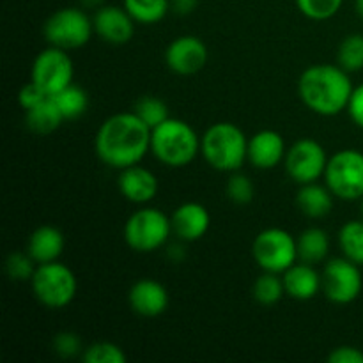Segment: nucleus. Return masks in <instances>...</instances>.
<instances>
[{"label":"nucleus","instance_id":"39448f33","mask_svg":"<svg viewBox=\"0 0 363 363\" xmlns=\"http://www.w3.org/2000/svg\"><path fill=\"white\" fill-rule=\"evenodd\" d=\"M30 286L35 300L43 307L52 308V311H60L73 303L78 293L77 275L69 266L62 264L60 261L38 264Z\"/></svg>","mask_w":363,"mask_h":363},{"label":"nucleus","instance_id":"b1692460","mask_svg":"<svg viewBox=\"0 0 363 363\" xmlns=\"http://www.w3.org/2000/svg\"><path fill=\"white\" fill-rule=\"evenodd\" d=\"M123 6L140 25L160 23L172 9L170 0H123Z\"/></svg>","mask_w":363,"mask_h":363},{"label":"nucleus","instance_id":"79ce46f5","mask_svg":"<svg viewBox=\"0 0 363 363\" xmlns=\"http://www.w3.org/2000/svg\"><path fill=\"white\" fill-rule=\"evenodd\" d=\"M362 216H363V197H362Z\"/></svg>","mask_w":363,"mask_h":363},{"label":"nucleus","instance_id":"6ab92c4d","mask_svg":"<svg viewBox=\"0 0 363 363\" xmlns=\"http://www.w3.org/2000/svg\"><path fill=\"white\" fill-rule=\"evenodd\" d=\"M286 294L293 300L307 301L318 296L323 291V277L308 262H294L289 269L282 273Z\"/></svg>","mask_w":363,"mask_h":363},{"label":"nucleus","instance_id":"aec40b11","mask_svg":"<svg viewBox=\"0 0 363 363\" xmlns=\"http://www.w3.org/2000/svg\"><path fill=\"white\" fill-rule=\"evenodd\" d=\"M64 247H66V240L57 227L41 225L28 238L27 252L34 259L35 264H45V262L59 261Z\"/></svg>","mask_w":363,"mask_h":363},{"label":"nucleus","instance_id":"f8f14e48","mask_svg":"<svg viewBox=\"0 0 363 363\" xmlns=\"http://www.w3.org/2000/svg\"><path fill=\"white\" fill-rule=\"evenodd\" d=\"M328 158L330 156L326 155V149L318 140L301 138L287 149L284 165H286L287 176L294 183L307 184L315 183L321 177H325Z\"/></svg>","mask_w":363,"mask_h":363},{"label":"nucleus","instance_id":"20e7f679","mask_svg":"<svg viewBox=\"0 0 363 363\" xmlns=\"http://www.w3.org/2000/svg\"><path fill=\"white\" fill-rule=\"evenodd\" d=\"M151 152L163 165L183 169L201 152V137L186 121L169 117L151 131Z\"/></svg>","mask_w":363,"mask_h":363},{"label":"nucleus","instance_id":"7c9ffc66","mask_svg":"<svg viewBox=\"0 0 363 363\" xmlns=\"http://www.w3.org/2000/svg\"><path fill=\"white\" fill-rule=\"evenodd\" d=\"M225 194L234 204L245 206L254 201L255 186L247 174H241L240 170H236V172H230V177L227 179Z\"/></svg>","mask_w":363,"mask_h":363},{"label":"nucleus","instance_id":"f3484780","mask_svg":"<svg viewBox=\"0 0 363 363\" xmlns=\"http://www.w3.org/2000/svg\"><path fill=\"white\" fill-rule=\"evenodd\" d=\"M119 179H117V186H119L121 195L131 204H147L152 199L158 195L160 183L158 177L151 172L149 169L142 167L140 163L128 169L119 170Z\"/></svg>","mask_w":363,"mask_h":363},{"label":"nucleus","instance_id":"4c0bfd02","mask_svg":"<svg viewBox=\"0 0 363 363\" xmlns=\"http://www.w3.org/2000/svg\"><path fill=\"white\" fill-rule=\"evenodd\" d=\"M199 6V0H170V7L179 16H186L191 14Z\"/></svg>","mask_w":363,"mask_h":363},{"label":"nucleus","instance_id":"6e6552de","mask_svg":"<svg viewBox=\"0 0 363 363\" xmlns=\"http://www.w3.org/2000/svg\"><path fill=\"white\" fill-rule=\"evenodd\" d=\"M325 184L340 201H358L363 197V152L342 149L328 158Z\"/></svg>","mask_w":363,"mask_h":363},{"label":"nucleus","instance_id":"72a5a7b5","mask_svg":"<svg viewBox=\"0 0 363 363\" xmlns=\"http://www.w3.org/2000/svg\"><path fill=\"white\" fill-rule=\"evenodd\" d=\"M53 350L59 357L71 358L82 353V340L73 332H60L53 339Z\"/></svg>","mask_w":363,"mask_h":363},{"label":"nucleus","instance_id":"412c9836","mask_svg":"<svg viewBox=\"0 0 363 363\" xmlns=\"http://www.w3.org/2000/svg\"><path fill=\"white\" fill-rule=\"evenodd\" d=\"M333 197L335 195L330 191L326 184L307 183L300 184V190L296 195V204L300 211L308 218H325L330 215L333 208Z\"/></svg>","mask_w":363,"mask_h":363},{"label":"nucleus","instance_id":"2eb2a0df","mask_svg":"<svg viewBox=\"0 0 363 363\" xmlns=\"http://www.w3.org/2000/svg\"><path fill=\"white\" fill-rule=\"evenodd\" d=\"M172 234L183 243H194L204 238L211 227V215L199 202H183L170 216Z\"/></svg>","mask_w":363,"mask_h":363},{"label":"nucleus","instance_id":"a211bd4d","mask_svg":"<svg viewBox=\"0 0 363 363\" xmlns=\"http://www.w3.org/2000/svg\"><path fill=\"white\" fill-rule=\"evenodd\" d=\"M128 301L135 314L142 318H158L169 307V291L152 279H140L131 286Z\"/></svg>","mask_w":363,"mask_h":363},{"label":"nucleus","instance_id":"f704fd0d","mask_svg":"<svg viewBox=\"0 0 363 363\" xmlns=\"http://www.w3.org/2000/svg\"><path fill=\"white\" fill-rule=\"evenodd\" d=\"M46 98H48V94L32 80L28 82V84H25L23 87L20 89V92H18V103H20V106L23 110L32 108V106H35L38 103H41L43 99Z\"/></svg>","mask_w":363,"mask_h":363},{"label":"nucleus","instance_id":"7ed1b4c3","mask_svg":"<svg viewBox=\"0 0 363 363\" xmlns=\"http://www.w3.org/2000/svg\"><path fill=\"white\" fill-rule=\"evenodd\" d=\"M201 155L218 172H236L248 162V138L234 123H215L201 137Z\"/></svg>","mask_w":363,"mask_h":363},{"label":"nucleus","instance_id":"e433bc0d","mask_svg":"<svg viewBox=\"0 0 363 363\" xmlns=\"http://www.w3.org/2000/svg\"><path fill=\"white\" fill-rule=\"evenodd\" d=\"M330 363H363V351L354 346H339L328 354Z\"/></svg>","mask_w":363,"mask_h":363},{"label":"nucleus","instance_id":"393cba45","mask_svg":"<svg viewBox=\"0 0 363 363\" xmlns=\"http://www.w3.org/2000/svg\"><path fill=\"white\" fill-rule=\"evenodd\" d=\"M55 105L59 106L60 113H62L64 119H78V117L84 116L87 112L89 106V96L80 85L69 84L67 87H64L62 91H59L57 94L52 96Z\"/></svg>","mask_w":363,"mask_h":363},{"label":"nucleus","instance_id":"ea45409f","mask_svg":"<svg viewBox=\"0 0 363 363\" xmlns=\"http://www.w3.org/2000/svg\"><path fill=\"white\" fill-rule=\"evenodd\" d=\"M82 7H87V9H98V7L105 6V0H80Z\"/></svg>","mask_w":363,"mask_h":363},{"label":"nucleus","instance_id":"4be33fe9","mask_svg":"<svg viewBox=\"0 0 363 363\" xmlns=\"http://www.w3.org/2000/svg\"><path fill=\"white\" fill-rule=\"evenodd\" d=\"M64 121L66 119L62 117L52 96L43 99L41 103H38L32 108L25 110V124H27V128L32 133L50 135L55 130H59Z\"/></svg>","mask_w":363,"mask_h":363},{"label":"nucleus","instance_id":"ddd939ff","mask_svg":"<svg viewBox=\"0 0 363 363\" xmlns=\"http://www.w3.org/2000/svg\"><path fill=\"white\" fill-rule=\"evenodd\" d=\"M208 62V46L197 35H179L165 50V64L172 73L190 77L204 69Z\"/></svg>","mask_w":363,"mask_h":363},{"label":"nucleus","instance_id":"1a4fd4ad","mask_svg":"<svg viewBox=\"0 0 363 363\" xmlns=\"http://www.w3.org/2000/svg\"><path fill=\"white\" fill-rule=\"evenodd\" d=\"M252 255L262 272L282 275L298 262V240L280 227H269L255 236Z\"/></svg>","mask_w":363,"mask_h":363},{"label":"nucleus","instance_id":"473e14b6","mask_svg":"<svg viewBox=\"0 0 363 363\" xmlns=\"http://www.w3.org/2000/svg\"><path fill=\"white\" fill-rule=\"evenodd\" d=\"M85 363H124L126 353L113 342H94L84 351Z\"/></svg>","mask_w":363,"mask_h":363},{"label":"nucleus","instance_id":"cd10ccee","mask_svg":"<svg viewBox=\"0 0 363 363\" xmlns=\"http://www.w3.org/2000/svg\"><path fill=\"white\" fill-rule=\"evenodd\" d=\"M337 64L347 73L363 69V34H350L337 50Z\"/></svg>","mask_w":363,"mask_h":363},{"label":"nucleus","instance_id":"58836bf2","mask_svg":"<svg viewBox=\"0 0 363 363\" xmlns=\"http://www.w3.org/2000/svg\"><path fill=\"white\" fill-rule=\"evenodd\" d=\"M169 257L172 259V261H181V259L186 257V252H184V248L181 247V245H172V247H169Z\"/></svg>","mask_w":363,"mask_h":363},{"label":"nucleus","instance_id":"2f4dec72","mask_svg":"<svg viewBox=\"0 0 363 363\" xmlns=\"http://www.w3.org/2000/svg\"><path fill=\"white\" fill-rule=\"evenodd\" d=\"M35 264L34 259L28 255V252H13V254L7 257L6 261V273L11 280L14 282H30L32 277H34Z\"/></svg>","mask_w":363,"mask_h":363},{"label":"nucleus","instance_id":"423d86ee","mask_svg":"<svg viewBox=\"0 0 363 363\" xmlns=\"http://www.w3.org/2000/svg\"><path fill=\"white\" fill-rule=\"evenodd\" d=\"M172 234V222L162 209L140 208L124 223V241L138 254H151L165 247Z\"/></svg>","mask_w":363,"mask_h":363},{"label":"nucleus","instance_id":"c85d7f7f","mask_svg":"<svg viewBox=\"0 0 363 363\" xmlns=\"http://www.w3.org/2000/svg\"><path fill=\"white\" fill-rule=\"evenodd\" d=\"M133 112L147 124L151 130H155L156 126L165 123L170 117L169 106L163 99L156 98V96H144V98L138 99L133 106Z\"/></svg>","mask_w":363,"mask_h":363},{"label":"nucleus","instance_id":"0eeeda50","mask_svg":"<svg viewBox=\"0 0 363 363\" xmlns=\"http://www.w3.org/2000/svg\"><path fill=\"white\" fill-rule=\"evenodd\" d=\"M48 45L62 50H77L87 45L94 34L92 18L82 7H62L48 16L43 25Z\"/></svg>","mask_w":363,"mask_h":363},{"label":"nucleus","instance_id":"4468645a","mask_svg":"<svg viewBox=\"0 0 363 363\" xmlns=\"http://www.w3.org/2000/svg\"><path fill=\"white\" fill-rule=\"evenodd\" d=\"M137 21L130 16L124 6H101L92 16L94 34L108 45H126L135 34Z\"/></svg>","mask_w":363,"mask_h":363},{"label":"nucleus","instance_id":"bb28decb","mask_svg":"<svg viewBox=\"0 0 363 363\" xmlns=\"http://www.w3.org/2000/svg\"><path fill=\"white\" fill-rule=\"evenodd\" d=\"M252 294H254L255 301H259L264 307H272V305L279 303L282 296L286 294V287H284V279L279 273L264 272L252 287Z\"/></svg>","mask_w":363,"mask_h":363},{"label":"nucleus","instance_id":"a878e982","mask_svg":"<svg viewBox=\"0 0 363 363\" xmlns=\"http://www.w3.org/2000/svg\"><path fill=\"white\" fill-rule=\"evenodd\" d=\"M339 245L344 257L363 266V220H350L340 227Z\"/></svg>","mask_w":363,"mask_h":363},{"label":"nucleus","instance_id":"9b49d317","mask_svg":"<svg viewBox=\"0 0 363 363\" xmlns=\"http://www.w3.org/2000/svg\"><path fill=\"white\" fill-rule=\"evenodd\" d=\"M323 293L332 303H353L362 293L363 279L360 264L347 257L330 259L321 273Z\"/></svg>","mask_w":363,"mask_h":363},{"label":"nucleus","instance_id":"c9c22d12","mask_svg":"<svg viewBox=\"0 0 363 363\" xmlns=\"http://www.w3.org/2000/svg\"><path fill=\"white\" fill-rule=\"evenodd\" d=\"M346 112L350 113L351 121L363 130V84L353 89Z\"/></svg>","mask_w":363,"mask_h":363},{"label":"nucleus","instance_id":"a19ab883","mask_svg":"<svg viewBox=\"0 0 363 363\" xmlns=\"http://www.w3.org/2000/svg\"><path fill=\"white\" fill-rule=\"evenodd\" d=\"M354 7H357L358 16L363 18V0H354Z\"/></svg>","mask_w":363,"mask_h":363},{"label":"nucleus","instance_id":"dca6fc26","mask_svg":"<svg viewBox=\"0 0 363 363\" xmlns=\"http://www.w3.org/2000/svg\"><path fill=\"white\" fill-rule=\"evenodd\" d=\"M287 145L275 130H261L248 138V162L259 170H272L286 160Z\"/></svg>","mask_w":363,"mask_h":363},{"label":"nucleus","instance_id":"f03ea898","mask_svg":"<svg viewBox=\"0 0 363 363\" xmlns=\"http://www.w3.org/2000/svg\"><path fill=\"white\" fill-rule=\"evenodd\" d=\"M353 82L339 64H314L301 73L298 94L314 113L323 117L339 116L347 108Z\"/></svg>","mask_w":363,"mask_h":363},{"label":"nucleus","instance_id":"5701e85b","mask_svg":"<svg viewBox=\"0 0 363 363\" xmlns=\"http://www.w3.org/2000/svg\"><path fill=\"white\" fill-rule=\"evenodd\" d=\"M330 238L321 227H308L298 236V257L308 264H318L328 257Z\"/></svg>","mask_w":363,"mask_h":363},{"label":"nucleus","instance_id":"f257e3e1","mask_svg":"<svg viewBox=\"0 0 363 363\" xmlns=\"http://www.w3.org/2000/svg\"><path fill=\"white\" fill-rule=\"evenodd\" d=\"M151 131L135 112L113 113L96 131V156L116 170L138 165L151 152Z\"/></svg>","mask_w":363,"mask_h":363},{"label":"nucleus","instance_id":"c756f323","mask_svg":"<svg viewBox=\"0 0 363 363\" xmlns=\"http://www.w3.org/2000/svg\"><path fill=\"white\" fill-rule=\"evenodd\" d=\"M344 0H296V6L305 18L326 21L342 9Z\"/></svg>","mask_w":363,"mask_h":363},{"label":"nucleus","instance_id":"9d476101","mask_svg":"<svg viewBox=\"0 0 363 363\" xmlns=\"http://www.w3.org/2000/svg\"><path fill=\"white\" fill-rule=\"evenodd\" d=\"M74 77V64L67 50L57 48L50 45L32 62L30 80L38 84L48 96L57 94L73 84Z\"/></svg>","mask_w":363,"mask_h":363}]
</instances>
